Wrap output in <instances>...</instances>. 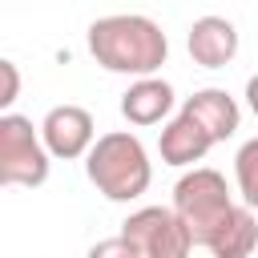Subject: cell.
<instances>
[{"label":"cell","instance_id":"obj_1","mask_svg":"<svg viewBox=\"0 0 258 258\" xmlns=\"http://www.w3.org/2000/svg\"><path fill=\"white\" fill-rule=\"evenodd\" d=\"M89 52L109 73L153 77L165 64L169 40L149 16H101L89 28Z\"/></svg>","mask_w":258,"mask_h":258},{"label":"cell","instance_id":"obj_2","mask_svg":"<svg viewBox=\"0 0 258 258\" xmlns=\"http://www.w3.org/2000/svg\"><path fill=\"white\" fill-rule=\"evenodd\" d=\"M89 181L109 198V202H129L141 198L149 189V157L145 145L133 133H105L97 137V145L89 149Z\"/></svg>","mask_w":258,"mask_h":258},{"label":"cell","instance_id":"obj_3","mask_svg":"<svg viewBox=\"0 0 258 258\" xmlns=\"http://www.w3.org/2000/svg\"><path fill=\"white\" fill-rule=\"evenodd\" d=\"M234 202L226 189V177L218 169H194L173 185V214L185 222V230L194 234V246H206L226 230V222L234 218Z\"/></svg>","mask_w":258,"mask_h":258},{"label":"cell","instance_id":"obj_4","mask_svg":"<svg viewBox=\"0 0 258 258\" xmlns=\"http://www.w3.org/2000/svg\"><path fill=\"white\" fill-rule=\"evenodd\" d=\"M48 181V153L32 133L28 117L4 113L0 117V185H44Z\"/></svg>","mask_w":258,"mask_h":258},{"label":"cell","instance_id":"obj_5","mask_svg":"<svg viewBox=\"0 0 258 258\" xmlns=\"http://www.w3.org/2000/svg\"><path fill=\"white\" fill-rule=\"evenodd\" d=\"M121 234L145 258H189V250H194V234L185 230V222L161 206H145V210L129 214Z\"/></svg>","mask_w":258,"mask_h":258},{"label":"cell","instance_id":"obj_6","mask_svg":"<svg viewBox=\"0 0 258 258\" xmlns=\"http://www.w3.org/2000/svg\"><path fill=\"white\" fill-rule=\"evenodd\" d=\"M40 137L52 157H81L93 145V117L81 105H56V109H48Z\"/></svg>","mask_w":258,"mask_h":258},{"label":"cell","instance_id":"obj_7","mask_svg":"<svg viewBox=\"0 0 258 258\" xmlns=\"http://www.w3.org/2000/svg\"><path fill=\"white\" fill-rule=\"evenodd\" d=\"M238 52V28L226 16H202L189 28V56L202 69H222Z\"/></svg>","mask_w":258,"mask_h":258},{"label":"cell","instance_id":"obj_8","mask_svg":"<svg viewBox=\"0 0 258 258\" xmlns=\"http://www.w3.org/2000/svg\"><path fill=\"white\" fill-rule=\"evenodd\" d=\"M210 145H214V137H210L194 117H185V113L173 117V121L161 129V141H157L165 165H194V161H202V157L210 153Z\"/></svg>","mask_w":258,"mask_h":258},{"label":"cell","instance_id":"obj_9","mask_svg":"<svg viewBox=\"0 0 258 258\" xmlns=\"http://www.w3.org/2000/svg\"><path fill=\"white\" fill-rule=\"evenodd\" d=\"M181 113L194 117L214 141H226V137L238 129V105H234V97L222 93V89H202V93H194Z\"/></svg>","mask_w":258,"mask_h":258},{"label":"cell","instance_id":"obj_10","mask_svg":"<svg viewBox=\"0 0 258 258\" xmlns=\"http://www.w3.org/2000/svg\"><path fill=\"white\" fill-rule=\"evenodd\" d=\"M169 109H173V89L157 77H141L121 97V113H125L129 125H157Z\"/></svg>","mask_w":258,"mask_h":258},{"label":"cell","instance_id":"obj_11","mask_svg":"<svg viewBox=\"0 0 258 258\" xmlns=\"http://www.w3.org/2000/svg\"><path fill=\"white\" fill-rule=\"evenodd\" d=\"M254 246H258V222H254L250 210L238 206L234 218L226 222V230L210 242V254H214V258H250Z\"/></svg>","mask_w":258,"mask_h":258},{"label":"cell","instance_id":"obj_12","mask_svg":"<svg viewBox=\"0 0 258 258\" xmlns=\"http://www.w3.org/2000/svg\"><path fill=\"white\" fill-rule=\"evenodd\" d=\"M234 169H238V189H242L246 206H258V137L238 149Z\"/></svg>","mask_w":258,"mask_h":258},{"label":"cell","instance_id":"obj_13","mask_svg":"<svg viewBox=\"0 0 258 258\" xmlns=\"http://www.w3.org/2000/svg\"><path fill=\"white\" fill-rule=\"evenodd\" d=\"M89 258H145V254L121 234V238H105V242H97V246L89 250Z\"/></svg>","mask_w":258,"mask_h":258},{"label":"cell","instance_id":"obj_14","mask_svg":"<svg viewBox=\"0 0 258 258\" xmlns=\"http://www.w3.org/2000/svg\"><path fill=\"white\" fill-rule=\"evenodd\" d=\"M16 93H20V73L12 60H0V109H8L16 101Z\"/></svg>","mask_w":258,"mask_h":258},{"label":"cell","instance_id":"obj_15","mask_svg":"<svg viewBox=\"0 0 258 258\" xmlns=\"http://www.w3.org/2000/svg\"><path fill=\"white\" fill-rule=\"evenodd\" d=\"M246 101H250V109H254V117H258V77H250V85H246Z\"/></svg>","mask_w":258,"mask_h":258}]
</instances>
